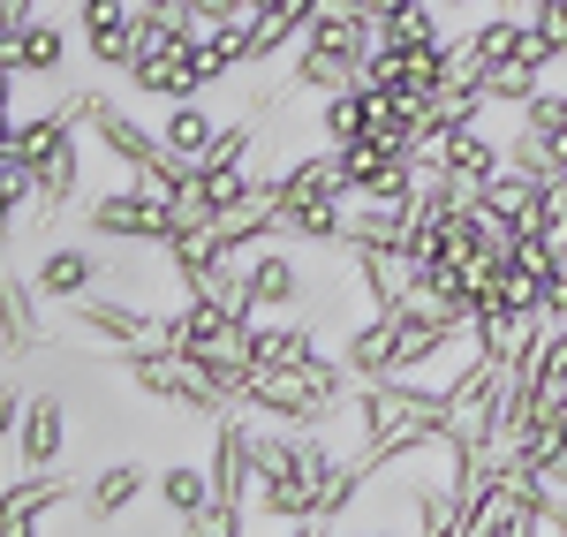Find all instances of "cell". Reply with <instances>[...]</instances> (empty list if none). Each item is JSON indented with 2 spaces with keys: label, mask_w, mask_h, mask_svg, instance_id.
Wrapping results in <instances>:
<instances>
[{
  "label": "cell",
  "mask_w": 567,
  "mask_h": 537,
  "mask_svg": "<svg viewBox=\"0 0 567 537\" xmlns=\"http://www.w3.org/2000/svg\"><path fill=\"white\" fill-rule=\"evenodd\" d=\"M560 485H567V469H560Z\"/></svg>",
  "instance_id": "obj_31"
},
{
  "label": "cell",
  "mask_w": 567,
  "mask_h": 537,
  "mask_svg": "<svg viewBox=\"0 0 567 537\" xmlns=\"http://www.w3.org/2000/svg\"><path fill=\"white\" fill-rule=\"evenodd\" d=\"M439 16H446L439 0H409L401 16L379 23V45H401V53H409V45H439V39H446V23H439Z\"/></svg>",
  "instance_id": "obj_21"
},
{
  "label": "cell",
  "mask_w": 567,
  "mask_h": 537,
  "mask_svg": "<svg viewBox=\"0 0 567 537\" xmlns=\"http://www.w3.org/2000/svg\"><path fill=\"white\" fill-rule=\"evenodd\" d=\"M39 280L0 266V357L23 363V357H45V318H39Z\"/></svg>",
  "instance_id": "obj_9"
},
{
  "label": "cell",
  "mask_w": 567,
  "mask_h": 537,
  "mask_svg": "<svg viewBox=\"0 0 567 537\" xmlns=\"http://www.w3.org/2000/svg\"><path fill=\"white\" fill-rule=\"evenodd\" d=\"M99 272H106V258H99L91 242H45L31 280H39L45 303H84L91 288H99Z\"/></svg>",
  "instance_id": "obj_10"
},
{
  "label": "cell",
  "mask_w": 567,
  "mask_h": 537,
  "mask_svg": "<svg viewBox=\"0 0 567 537\" xmlns=\"http://www.w3.org/2000/svg\"><path fill=\"white\" fill-rule=\"evenodd\" d=\"M310 272L303 266V242H288V235H265L243 250V311L265 318V311H303L310 296Z\"/></svg>",
  "instance_id": "obj_1"
},
{
  "label": "cell",
  "mask_w": 567,
  "mask_h": 537,
  "mask_svg": "<svg viewBox=\"0 0 567 537\" xmlns=\"http://www.w3.org/2000/svg\"><path fill=\"white\" fill-rule=\"evenodd\" d=\"M76 326H84L91 341H106L114 357H136V349H167V341H175L167 311H152V303H130V296H99V288H91L84 303H76Z\"/></svg>",
  "instance_id": "obj_4"
},
{
  "label": "cell",
  "mask_w": 567,
  "mask_h": 537,
  "mask_svg": "<svg viewBox=\"0 0 567 537\" xmlns=\"http://www.w3.org/2000/svg\"><path fill=\"white\" fill-rule=\"evenodd\" d=\"M318 144H333V152H341V144H355V136H363V91H326V99H318Z\"/></svg>",
  "instance_id": "obj_22"
},
{
  "label": "cell",
  "mask_w": 567,
  "mask_h": 537,
  "mask_svg": "<svg viewBox=\"0 0 567 537\" xmlns=\"http://www.w3.org/2000/svg\"><path fill=\"white\" fill-rule=\"evenodd\" d=\"M31 182H39V205H31V220H61V213H69V205H76V197H84V136L69 130L61 136V144H53V152H45L39 167H31Z\"/></svg>",
  "instance_id": "obj_11"
},
{
  "label": "cell",
  "mask_w": 567,
  "mask_h": 537,
  "mask_svg": "<svg viewBox=\"0 0 567 537\" xmlns=\"http://www.w3.org/2000/svg\"><path fill=\"white\" fill-rule=\"evenodd\" d=\"M553 197H560V205H567V175H560V182H553Z\"/></svg>",
  "instance_id": "obj_30"
},
{
  "label": "cell",
  "mask_w": 567,
  "mask_h": 537,
  "mask_svg": "<svg viewBox=\"0 0 567 537\" xmlns=\"http://www.w3.org/2000/svg\"><path fill=\"white\" fill-rule=\"evenodd\" d=\"M401 8H409V0H363V16H371V23H386V16H401Z\"/></svg>",
  "instance_id": "obj_28"
},
{
  "label": "cell",
  "mask_w": 567,
  "mask_h": 537,
  "mask_svg": "<svg viewBox=\"0 0 567 537\" xmlns=\"http://www.w3.org/2000/svg\"><path fill=\"white\" fill-rule=\"evenodd\" d=\"M8 61H16L23 84H53V76L69 69V23H61V16H31V23L16 31V45H8Z\"/></svg>",
  "instance_id": "obj_13"
},
{
  "label": "cell",
  "mask_w": 567,
  "mask_h": 537,
  "mask_svg": "<svg viewBox=\"0 0 567 537\" xmlns=\"http://www.w3.org/2000/svg\"><path fill=\"white\" fill-rule=\"evenodd\" d=\"M545 53L537 45H523V53H507V61H492V69H477V84H484V99L492 106H523V99H537L545 91Z\"/></svg>",
  "instance_id": "obj_17"
},
{
  "label": "cell",
  "mask_w": 567,
  "mask_h": 537,
  "mask_svg": "<svg viewBox=\"0 0 567 537\" xmlns=\"http://www.w3.org/2000/svg\"><path fill=\"white\" fill-rule=\"evenodd\" d=\"M318 357V318L265 311L250 318V363H310Z\"/></svg>",
  "instance_id": "obj_15"
},
{
  "label": "cell",
  "mask_w": 567,
  "mask_h": 537,
  "mask_svg": "<svg viewBox=\"0 0 567 537\" xmlns=\"http://www.w3.org/2000/svg\"><path fill=\"white\" fill-rule=\"evenodd\" d=\"M341 258H349V272H355V288H363L371 311H401L416 296V258L401 242H371V250H341Z\"/></svg>",
  "instance_id": "obj_7"
},
{
  "label": "cell",
  "mask_w": 567,
  "mask_h": 537,
  "mask_svg": "<svg viewBox=\"0 0 567 537\" xmlns=\"http://www.w3.org/2000/svg\"><path fill=\"white\" fill-rule=\"evenodd\" d=\"M152 485L159 477H144V462H106L84 485V530H122L136 507L152 499Z\"/></svg>",
  "instance_id": "obj_8"
},
{
  "label": "cell",
  "mask_w": 567,
  "mask_h": 537,
  "mask_svg": "<svg viewBox=\"0 0 567 537\" xmlns=\"http://www.w3.org/2000/svg\"><path fill=\"white\" fill-rule=\"evenodd\" d=\"M288 84L310 91V99L349 91V84H355V61H341V53H318V45H296V53H288Z\"/></svg>",
  "instance_id": "obj_20"
},
{
  "label": "cell",
  "mask_w": 567,
  "mask_h": 537,
  "mask_svg": "<svg viewBox=\"0 0 567 537\" xmlns=\"http://www.w3.org/2000/svg\"><path fill=\"white\" fill-rule=\"evenodd\" d=\"M152 499L167 507V523H175V530H197V515H205L219 493H213V469H205V462H167V469H159V485H152Z\"/></svg>",
  "instance_id": "obj_16"
},
{
  "label": "cell",
  "mask_w": 567,
  "mask_h": 537,
  "mask_svg": "<svg viewBox=\"0 0 567 537\" xmlns=\"http://www.w3.org/2000/svg\"><path fill=\"white\" fill-rule=\"evenodd\" d=\"M529 45L545 61H567V0H529Z\"/></svg>",
  "instance_id": "obj_24"
},
{
  "label": "cell",
  "mask_w": 567,
  "mask_h": 537,
  "mask_svg": "<svg viewBox=\"0 0 567 537\" xmlns=\"http://www.w3.org/2000/svg\"><path fill=\"white\" fill-rule=\"evenodd\" d=\"M250 523H258L250 507H235V499H213V507L197 515V530H189V537H235V530H250Z\"/></svg>",
  "instance_id": "obj_25"
},
{
  "label": "cell",
  "mask_w": 567,
  "mask_h": 537,
  "mask_svg": "<svg viewBox=\"0 0 567 537\" xmlns=\"http://www.w3.org/2000/svg\"><path fill=\"white\" fill-rule=\"evenodd\" d=\"M393 349H401V311H363V318H349V333H341V363H349L355 379H386Z\"/></svg>",
  "instance_id": "obj_12"
},
{
  "label": "cell",
  "mask_w": 567,
  "mask_h": 537,
  "mask_svg": "<svg viewBox=\"0 0 567 537\" xmlns=\"http://www.w3.org/2000/svg\"><path fill=\"white\" fill-rule=\"evenodd\" d=\"M159 136L175 144L182 159H213V144H219V114L205 106V99H167V114H159Z\"/></svg>",
  "instance_id": "obj_18"
},
{
  "label": "cell",
  "mask_w": 567,
  "mask_h": 537,
  "mask_svg": "<svg viewBox=\"0 0 567 537\" xmlns=\"http://www.w3.org/2000/svg\"><path fill=\"white\" fill-rule=\"evenodd\" d=\"M76 8V39H84L99 76H130L136 61V0H69Z\"/></svg>",
  "instance_id": "obj_5"
},
{
  "label": "cell",
  "mask_w": 567,
  "mask_h": 537,
  "mask_svg": "<svg viewBox=\"0 0 567 537\" xmlns=\"http://www.w3.org/2000/svg\"><path fill=\"white\" fill-rule=\"evenodd\" d=\"M545 318H567V266H553L545 272V303H537Z\"/></svg>",
  "instance_id": "obj_27"
},
{
  "label": "cell",
  "mask_w": 567,
  "mask_h": 537,
  "mask_svg": "<svg viewBox=\"0 0 567 537\" xmlns=\"http://www.w3.org/2000/svg\"><path fill=\"white\" fill-rule=\"evenodd\" d=\"M439 167L477 189L484 175H499V167H507V144L484 130V122H470V130H439Z\"/></svg>",
  "instance_id": "obj_14"
},
{
  "label": "cell",
  "mask_w": 567,
  "mask_h": 537,
  "mask_svg": "<svg viewBox=\"0 0 567 537\" xmlns=\"http://www.w3.org/2000/svg\"><path fill=\"white\" fill-rule=\"evenodd\" d=\"M462 45H470V61H477V69L507 61V53H523V45H529V8H492Z\"/></svg>",
  "instance_id": "obj_19"
},
{
  "label": "cell",
  "mask_w": 567,
  "mask_h": 537,
  "mask_svg": "<svg viewBox=\"0 0 567 537\" xmlns=\"http://www.w3.org/2000/svg\"><path fill=\"white\" fill-rule=\"evenodd\" d=\"M84 227L106 235V242H152L159 250L175 235V213H167V197H152L136 182H114V189H91L84 197Z\"/></svg>",
  "instance_id": "obj_3"
},
{
  "label": "cell",
  "mask_w": 567,
  "mask_h": 537,
  "mask_svg": "<svg viewBox=\"0 0 567 537\" xmlns=\"http://www.w3.org/2000/svg\"><path fill=\"white\" fill-rule=\"evenodd\" d=\"M23 402H31V394H23L16 379H0V447L16 440V424H23Z\"/></svg>",
  "instance_id": "obj_26"
},
{
  "label": "cell",
  "mask_w": 567,
  "mask_h": 537,
  "mask_svg": "<svg viewBox=\"0 0 567 537\" xmlns=\"http://www.w3.org/2000/svg\"><path fill=\"white\" fill-rule=\"evenodd\" d=\"M515 130L523 136H537V144H553V136L567 130V91H537V99H523V106H515Z\"/></svg>",
  "instance_id": "obj_23"
},
{
  "label": "cell",
  "mask_w": 567,
  "mask_h": 537,
  "mask_svg": "<svg viewBox=\"0 0 567 537\" xmlns=\"http://www.w3.org/2000/svg\"><path fill=\"white\" fill-rule=\"evenodd\" d=\"M439 8H446V16H470V8H484V0H439Z\"/></svg>",
  "instance_id": "obj_29"
},
{
  "label": "cell",
  "mask_w": 567,
  "mask_h": 537,
  "mask_svg": "<svg viewBox=\"0 0 567 537\" xmlns=\"http://www.w3.org/2000/svg\"><path fill=\"white\" fill-rule=\"evenodd\" d=\"M69 447H76L69 402H61V394H31V402H23V424H16V440H8L16 469H61Z\"/></svg>",
  "instance_id": "obj_6"
},
{
  "label": "cell",
  "mask_w": 567,
  "mask_h": 537,
  "mask_svg": "<svg viewBox=\"0 0 567 537\" xmlns=\"http://www.w3.org/2000/svg\"><path fill=\"white\" fill-rule=\"evenodd\" d=\"M69 499H84V485H76L69 469H23V477H8V485H0V537L84 523V507H69Z\"/></svg>",
  "instance_id": "obj_2"
}]
</instances>
